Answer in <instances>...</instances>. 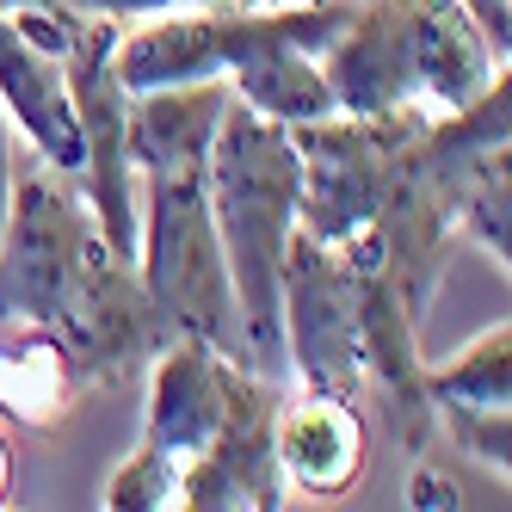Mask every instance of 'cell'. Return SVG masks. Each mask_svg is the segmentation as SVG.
<instances>
[{"label": "cell", "instance_id": "obj_2", "mask_svg": "<svg viewBox=\"0 0 512 512\" xmlns=\"http://www.w3.org/2000/svg\"><path fill=\"white\" fill-rule=\"evenodd\" d=\"M315 62L334 112L352 118L457 112L506 68L463 0H358Z\"/></svg>", "mask_w": 512, "mask_h": 512}, {"label": "cell", "instance_id": "obj_16", "mask_svg": "<svg viewBox=\"0 0 512 512\" xmlns=\"http://www.w3.org/2000/svg\"><path fill=\"white\" fill-rule=\"evenodd\" d=\"M457 235H469L500 272L512 266V142L469 161L457 179Z\"/></svg>", "mask_w": 512, "mask_h": 512}, {"label": "cell", "instance_id": "obj_5", "mask_svg": "<svg viewBox=\"0 0 512 512\" xmlns=\"http://www.w3.org/2000/svg\"><path fill=\"white\" fill-rule=\"evenodd\" d=\"M105 247L81 179L38 161H13V210L0 229V321L56 327L75 303L87 260Z\"/></svg>", "mask_w": 512, "mask_h": 512}, {"label": "cell", "instance_id": "obj_7", "mask_svg": "<svg viewBox=\"0 0 512 512\" xmlns=\"http://www.w3.org/2000/svg\"><path fill=\"white\" fill-rule=\"evenodd\" d=\"M426 124L432 112H383V118L327 112L309 124H290V142H297V229L327 247H346L352 235H364L395 186L408 142Z\"/></svg>", "mask_w": 512, "mask_h": 512}, {"label": "cell", "instance_id": "obj_1", "mask_svg": "<svg viewBox=\"0 0 512 512\" xmlns=\"http://www.w3.org/2000/svg\"><path fill=\"white\" fill-rule=\"evenodd\" d=\"M340 0H216V7H179L155 19L118 25L112 68L124 93L179 87V81H229L241 105L278 124H309L334 112L321 81V50L340 31Z\"/></svg>", "mask_w": 512, "mask_h": 512}, {"label": "cell", "instance_id": "obj_4", "mask_svg": "<svg viewBox=\"0 0 512 512\" xmlns=\"http://www.w3.org/2000/svg\"><path fill=\"white\" fill-rule=\"evenodd\" d=\"M136 272L173 334H192L247 364L241 309H235L223 241H216V223H210L204 173L136 179Z\"/></svg>", "mask_w": 512, "mask_h": 512}, {"label": "cell", "instance_id": "obj_13", "mask_svg": "<svg viewBox=\"0 0 512 512\" xmlns=\"http://www.w3.org/2000/svg\"><path fill=\"white\" fill-rule=\"evenodd\" d=\"M235 87L229 81H179L124 99V155L136 179L155 173H204L216 124H223Z\"/></svg>", "mask_w": 512, "mask_h": 512}, {"label": "cell", "instance_id": "obj_6", "mask_svg": "<svg viewBox=\"0 0 512 512\" xmlns=\"http://www.w3.org/2000/svg\"><path fill=\"white\" fill-rule=\"evenodd\" d=\"M247 371L241 358L216 352L192 334H173L155 364H149V414H142V438L136 451L112 469L105 482V506H173L179 494V475L186 463L210 445V432L223 426L229 408V389Z\"/></svg>", "mask_w": 512, "mask_h": 512}, {"label": "cell", "instance_id": "obj_9", "mask_svg": "<svg viewBox=\"0 0 512 512\" xmlns=\"http://www.w3.org/2000/svg\"><path fill=\"white\" fill-rule=\"evenodd\" d=\"M56 334L62 346L75 352L81 364V377L87 383H130L142 377L155 364V352L173 340V327L167 315L155 309L149 297V284H142L136 260H124V253L112 247H99L87 272H81V290H75V303L62 309L56 321Z\"/></svg>", "mask_w": 512, "mask_h": 512}, {"label": "cell", "instance_id": "obj_23", "mask_svg": "<svg viewBox=\"0 0 512 512\" xmlns=\"http://www.w3.org/2000/svg\"><path fill=\"white\" fill-rule=\"evenodd\" d=\"M19 7H62V0H0V13H19Z\"/></svg>", "mask_w": 512, "mask_h": 512}, {"label": "cell", "instance_id": "obj_12", "mask_svg": "<svg viewBox=\"0 0 512 512\" xmlns=\"http://www.w3.org/2000/svg\"><path fill=\"white\" fill-rule=\"evenodd\" d=\"M272 457L278 475L303 494H346L364 475V414L358 401L321 395V389H297L278 395L272 414Z\"/></svg>", "mask_w": 512, "mask_h": 512}, {"label": "cell", "instance_id": "obj_3", "mask_svg": "<svg viewBox=\"0 0 512 512\" xmlns=\"http://www.w3.org/2000/svg\"><path fill=\"white\" fill-rule=\"evenodd\" d=\"M204 192L235 284L247 371L284 383L290 364H284V321H278V266L290 229H297V142H290V124L229 99L204 161Z\"/></svg>", "mask_w": 512, "mask_h": 512}, {"label": "cell", "instance_id": "obj_19", "mask_svg": "<svg viewBox=\"0 0 512 512\" xmlns=\"http://www.w3.org/2000/svg\"><path fill=\"white\" fill-rule=\"evenodd\" d=\"M62 7L81 13V19L130 25V19H155V13H179V7H216V0H62Z\"/></svg>", "mask_w": 512, "mask_h": 512}, {"label": "cell", "instance_id": "obj_20", "mask_svg": "<svg viewBox=\"0 0 512 512\" xmlns=\"http://www.w3.org/2000/svg\"><path fill=\"white\" fill-rule=\"evenodd\" d=\"M463 7L475 13V25L488 31V44L506 56V44H512V7H506V0H463Z\"/></svg>", "mask_w": 512, "mask_h": 512}, {"label": "cell", "instance_id": "obj_17", "mask_svg": "<svg viewBox=\"0 0 512 512\" xmlns=\"http://www.w3.org/2000/svg\"><path fill=\"white\" fill-rule=\"evenodd\" d=\"M438 438H451L482 469L506 482L512 469V408H438Z\"/></svg>", "mask_w": 512, "mask_h": 512}, {"label": "cell", "instance_id": "obj_22", "mask_svg": "<svg viewBox=\"0 0 512 512\" xmlns=\"http://www.w3.org/2000/svg\"><path fill=\"white\" fill-rule=\"evenodd\" d=\"M7 488H13V451H7V438H0V500H7Z\"/></svg>", "mask_w": 512, "mask_h": 512}, {"label": "cell", "instance_id": "obj_11", "mask_svg": "<svg viewBox=\"0 0 512 512\" xmlns=\"http://www.w3.org/2000/svg\"><path fill=\"white\" fill-rule=\"evenodd\" d=\"M0 112L19 124L31 155H44L62 173H81V118L68 99L62 56L31 38L13 13H0Z\"/></svg>", "mask_w": 512, "mask_h": 512}, {"label": "cell", "instance_id": "obj_8", "mask_svg": "<svg viewBox=\"0 0 512 512\" xmlns=\"http://www.w3.org/2000/svg\"><path fill=\"white\" fill-rule=\"evenodd\" d=\"M358 290L364 272L340 247L290 229L278 266V321H284V364L303 389L364 401V358H358Z\"/></svg>", "mask_w": 512, "mask_h": 512}, {"label": "cell", "instance_id": "obj_24", "mask_svg": "<svg viewBox=\"0 0 512 512\" xmlns=\"http://www.w3.org/2000/svg\"><path fill=\"white\" fill-rule=\"evenodd\" d=\"M247 7H272V0H247Z\"/></svg>", "mask_w": 512, "mask_h": 512}, {"label": "cell", "instance_id": "obj_14", "mask_svg": "<svg viewBox=\"0 0 512 512\" xmlns=\"http://www.w3.org/2000/svg\"><path fill=\"white\" fill-rule=\"evenodd\" d=\"M87 389L75 352L62 346L56 327H31L0 352V414L25 432H50L68 408H75V395Z\"/></svg>", "mask_w": 512, "mask_h": 512}, {"label": "cell", "instance_id": "obj_15", "mask_svg": "<svg viewBox=\"0 0 512 512\" xmlns=\"http://www.w3.org/2000/svg\"><path fill=\"white\" fill-rule=\"evenodd\" d=\"M426 395L438 408H512V327L475 334L457 358L426 364Z\"/></svg>", "mask_w": 512, "mask_h": 512}, {"label": "cell", "instance_id": "obj_18", "mask_svg": "<svg viewBox=\"0 0 512 512\" xmlns=\"http://www.w3.org/2000/svg\"><path fill=\"white\" fill-rule=\"evenodd\" d=\"M438 451V445H432ZM432 451H414V475H408V506L438 512V506H463V488L451 482V463H438Z\"/></svg>", "mask_w": 512, "mask_h": 512}, {"label": "cell", "instance_id": "obj_10", "mask_svg": "<svg viewBox=\"0 0 512 512\" xmlns=\"http://www.w3.org/2000/svg\"><path fill=\"white\" fill-rule=\"evenodd\" d=\"M278 383L260 371H241L229 389L223 426L210 432V445L186 463L173 506H210V512H272L284 506V475L272 457V414H278Z\"/></svg>", "mask_w": 512, "mask_h": 512}, {"label": "cell", "instance_id": "obj_21", "mask_svg": "<svg viewBox=\"0 0 512 512\" xmlns=\"http://www.w3.org/2000/svg\"><path fill=\"white\" fill-rule=\"evenodd\" d=\"M13 136H7V112H0V229H7V210H13Z\"/></svg>", "mask_w": 512, "mask_h": 512}]
</instances>
